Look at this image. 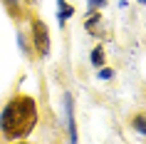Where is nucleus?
<instances>
[{
  "label": "nucleus",
  "mask_w": 146,
  "mask_h": 144,
  "mask_svg": "<svg viewBox=\"0 0 146 144\" xmlns=\"http://www.w3.org/2000/svg\"><path fill=\"white\" fill-rule=\"evenodd\" d=\"M37 124V104L32 97L10 99L0 112V132L8 139H23Z\"/></svg>",
  "instance_id": "nucleus-1"
},
{
  "label": "nucleus",
  "mask_w": 146,
  "mask_h": 144,
  "mask_svg": "<svg viewBox=\"0 0 146 144\" xmlns=\"http://www.w3.org/2000/svg\"><path fill=\"white\" fill-rule=\"evenodd\" d=\"M32 32H35V45H37L40 55L47 57V55H50V32H47L45 23H42V20H35V23H32Z\"/></svg>",
  "instance_id": "nucleus-2"
},
{
  "label": "nucleus",
  "mask_w": 146,
  "mask_h": 144,
  "mask_svg": "<svg viewBox=\"0 0 146 144\" xmlns=\"http://www.w3.org/2000/svg\"><path fill=\"white\" fill-rule=\"evenodd\" d=\"M64 112H67L69 144H77V124H74V107H72V94H64Z\"/></svg>",
  "instance_id": "nucleus-3"
},
{
  "label": "nucleus",
  "mask_w": 146,
  "mask_h": 144,
  "mask_svg": "<svg viewBox=\"0 0 146 144\" xmlns=\"http://www.w3.org/2000/svg\"><path fill=\"white\" fill-rule=\"evenodd\" d=\"M72 15H74V8H72V5H67L64 0H57V23L64 25Z\"/></svg>",
  "instance_id": "nucleus-4"
},
{
  "label": "nucleus",
  "mask_w": 146,
  "mask_h": 144,
  "mask_svg": "<svg viewBox=\"0 0 146 144\" xmlns=\"http://www.w3.org/2000/svg\"><path fill=\"white\" fill-rule=\"evenodd\" d=\"M99 23H102V15L99 13H97V10H92V13H89V15H87V30L89 32H99Z\"/></svg>",
  "instance_id": "nucleus-5"
},
{
  "label": "nucleus",
  "mask_w": 146,
  "mask_h": 144,
  "mask_svg": "<svg viewBox=\"0 0 146 144\" xmlns=\"http://www.w3.org/2000/svg\"><path fill=\"white\" fill-rule=\"evenodd\" d=\"M131 127L136 129L139 134H144V137H146V114H136V117L131 119Z\"/></svg>",
  "instance_id": "nucleus-6"
},
{
  "label": "nucleus",
  "mask_w": 146,
  "mask_h": 144,
  "mask_svg": "<svg viewBox=\"0 0 146 144\" xmlns=\"http://www.w3.org/2000/svg\"><path fill=\"white\" fill-rule=\"evenodd\" d=\"M92 65L94 67H102V65H104V47H94L92 50Z\"/></svg>",
  "instance_id": "nucleus-7"
},
{
  "label": "nucleus",
  "mask_w": 146,
  "mask_h": 144,
  "mask_svg": "<svg viewBox=\"0 0 146 144\" xmlns=\"http://www.w3.org/2000/svg\"><path fill=\"white\" fill-rule=\"evenodd\" d=\"M107 5V0H89V10H99Z\"/></svg>",
  "instance_id": "nucleus-8"
},
{
  "label": "nucleus",
  "mask_w": 146,
  "mask_h": 144,
  "mask_svg": "<svg viewBox=\"0 0 146 144\" xmlns=\"http://www.w3.org/2000/svg\"><path fill=\"white\" fill-rule=\"evenodd\" d=\"M111 75H114V72H111V70H107V67H102V70H99V80H109Z\"/></svg>",
  "instance_id": "nucleus-9"
},
{
  "label": "nucleus",
  "mask_w": 146,
  "mask_h": 144,
  "mask_svg": "<svg viewBox=\"0 0 146 144\" xmlns=\"http://www.w3.org/2000/svg\"><path fill=\"white\" fill-rule=\"evenodd\" d=\"M15 144H27V142H15Z\"/></svg>",
  "instance_id": "nucleus-10"
},
{
  "label": "nucleus",
  "mask_w": 146,
  "mask_h": 144,
  "mask_svg": "<svg viewBox=\"0 0 146 144\" xmlns=\"http://www.w3.org/2000/svg\"><path fill=\"white\" fill-rule=\"evenodd\" d=\"M139 3H144V5H146V0H139Z\"/></svg>",
  "instance_id": "nucleus-11"
},
{
  "label": "nucleus",
  "mask_w": 146,
  "mask_h": 144,
  "mask_svg": "<svg viewBox=\"0 0 146 144\" xmlns=\"http://www.w3.org/2000/svg\"><path fill=\"white\" fill-rule=\"evenodd\" d=\"M27 3H35V0H27Z\"/></svg>",
  "instance_id": "nucleus-12"
}]
</instances>
